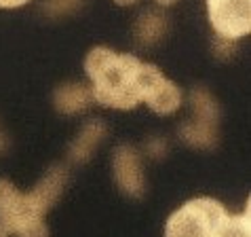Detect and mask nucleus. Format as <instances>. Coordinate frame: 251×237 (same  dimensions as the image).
<instances>
[{
    "label": "nucleus",
    "instance_id": "f257e3e1",
    "mask_svg": "<svg viewBox=\"0 0 251 237\" xmlns=\"http://www.w3.org/2000/svg\"><path fill=\"white\" fill-rule=\"evenodd\" d=\"M139 59L131 53H116L95 47L85 58V72L93 81L91 97L106 108L131 110L139 104L135 91V70Z\"/></svg>",
    "mask_w": 251,
    "mask_h": 237
},
{
    "label": "nucleus",
    "instance_id": "f03ea898",
    "mask_svg": "<svg viewBox=\"0 0 251 237\" xmlns=\"http://www.w3.org/2000/svg\"><path fill=\"white\" fill-rule=\"evenodd\" d=\"M226 214V207L211 197L190 199L169 216L165 237H211Z\"/></svg>",
    "mask_w": 251,
    "mask_h": 237
},
{
    "label": "nucleus",
    "instance_id": "7ed1b4c3",
    "mask_svg": "<svg viewBox=\"0 0 251 237\" xmlns=\"http://www.w3.org/2000/svg\"><path fill=\"white\" fill-rule=\"evenodd\" d=\"M209 22L224 40H239L251 30V0H207Z\"/></svg>",
    "mask_w": 251,
    "mask_h": 237
},
{
    "label": "nucleus",
    "instance_id": "20e7f679",
    "mask_svg": "<svg viewBox=\"0 0 251 237\" xmlns=\"http://www.w3.org/2000/svg\"><path fill=\"white\" fill-rule=\"evenodd\" d=\"M112 167H114V178H116L118 189L131 195V197H142L146 191V176H144L142 159H139L133 146H127V144L118 146L114 150Z\"/></svg>",
    "mask_w": 251,
    "mask_h": 237
},
{
    "label": "nucleus",
    "instance_id": "39448f33",
    "mask_svg": "<svg viewBox=\"0 0 251 237\" xmlns=\"http://www.w3.org/2000/svg\"><path fill=\"white\" fill-rule=\"evenodd\" d=\"M64 186H66V170L59 165H55L47 172V176L25 195H27V199H30V204L34 206V210H36L40 216H45L53 207L55 201L61 197Z\"/></svg>",
    "mask_w": 251,
    "mask_h": 237
},
{
    "label": "nucleus",
    "instance_id": "423d86ee",
    "mask_svg": "<svg viewBox=\"0 0 251 237\" xmlns=\"http://www.w3.org/2000/svg\"><path fill=\"white\" fill-rule=\"evenodd\" d=\"M144 102L148 104L150 110H154L156 115H173L182 106V91H179V87L173 81L163 76L148 91V95L144 97Z\"/></svg>",
    "mask_w": 251,
    "mask_h": 237
},
{
    "label": "nucleus",
    "instance_id": "0eeeda50",
    "mask_svg": "<svg viewBox=\"0 0 251 237\" xmlns=\"http://www.w3.org/2000/svg\"><path fill=\"white\" fill-rule=\"evenodd\" d=\"M91 102H93L91 89L85 87L82 83H66V85H59L53 95V104L61 115L82 113Z\"/></svg>",
    "mask_w": 251,
    "mask_h": 237
},
{
    "label": "nucleus",
    "instance_id": "6e6552de",
    "mask_svg": "<svg viewBox=\"0 0 251 237\" xmlns=\"http://www.w3.org/2000/svg\"><path fill=\"white\" fill-rule=\"evenodd\" d=\"M103 134H106V125L101 121H89L82 131L78 134V138L74 140L72 148H70V157L74 161H87L91 157V152L95 150V146L101 142Z\"/></svg>",
    "mask_w": 251,
    "mask_h": 237
},
{
    "label": "nucleus",
    "instance_id": "1a4fd4ad",
    "mask_svg": "<svg viewBox=\"0 0 251 237\" xmlns=\"http://www.w3.org/2000/svg\"><path fill=\"white\" fill-rule=\"evenodd\" d=\"M215 125L218 121H205V118H197L194 117L192 121H188L182 129H179V134L182 138L192 144V146H199V148H207V146H213L215 140H218V131H215Z\"/></svg>",
    "mask_w": 251,
    "mask_h": 237
},
{
    "label": "nucleus",
    "instance_id": "9d476101",
    "mask_svg": "<svg viewBox=\"0 0 251 237\" xmlns=\"http://www.w3.org/2000/svg\"><path fill=\"white\" fill-rule=\"evenodd\" d=\"M165 30H167L165 17L158 15V13H152V11L142 13V17H139V22L135 26V34L142 45H152V43H156V40H160Z\"/></svg>",
    "mask_w": 251,
    "mask_h": 237
},
{
    "label": "nucleus",
    "instance_id": "9b49d317",
    "mask_svg": "<svg viewBox=\"0 0 251 237\" xmlns=\"http://www.w3.org/2000/svg\"><path fill=\"white\" fill-rule=\"evenodd\" d=\"M211 237H251V229H249V207L245 214L239 216H230L226 214V218L215 227V231Z\"/></svg>",
    "mask_w": 251,
    "mask_h": 237
},
{
    "label": "nucleus",
    "instance_id": "f8f14e48",
    "mask_svg": "<svg viewBox=\"0 0 251 237\" xmlns=\"http://www.w3.org/2000/svg\"><path fill=\"white\" fill-rule=\"evenodd\" d=\"M82 0H47L45 4V11L49 15H64V13H70L74 11L76 6H80Z\"/></svg>",
    "mask_w": 251,
    "mask_h": 237
},
{
    "label": "nucleus",
    "instance_id": "ddd939ff",
    "mask_svg": "<svg viewBox=\"0 0 251 237\" xmlns=\"http://www.w3.org/2000/svg\"><path fill=\"white\" fill-rule=\"evenodd\" d=\"M17 237H49V227L43 218H36L32 222H27L22 231L17 233Z\"/></svg>",
    "mask_w": 251,
    "mask_h": 237
},
{
    "label": "nucleus",
    "instance_id": "4468645a",
    "mask_svg": "<svg viewBox=\"0 0 251 237\" xmlns=\"http://www.w3.org/2000/svg\"><path fill=\"white\" fill-rule=\"evenodd\" d=\"M15 193H17V189L9 182V180L0 178V207H2L4 204H9V201L13 199V195H15Z\"/></svg>",
    "mask_w": 251,
    "mask_h": 237
},
{
    "label": "nucleus",
    "instance_id": "2eb2a0df",
    "mask_svg": "<svg viewBox=\"0 0 251 237\" xmlns=\"http://www.w3.org/2000/svg\"><path fill=\"white\" fill-rule=\"evenodd\" d=\"M25 2H30V0H0V9H17Z\"/></svg>",
    "mask_w": 251,
    "mask_h": 237
},
{
    "label": "nucleus",
    "instance_id": "dca6fc26",
    "mask_svg": "<svg viewBox=\"0 0 251 237\" xmlns=\"http://www.w3.org/2000/svg\"><path fill=\"white\" fill-rule=\"evenodd\" d=\"M116 4H121V6H129V4H135L137 0H114Z\"/></svg>",
    "mask_w": 251,
    "mask_h": 237
},
{
    "label": "nucleus",
    "instance_id": "f3484780",
    "mask_svg": "<svg viewBox=\"0 0 251 237\" xmlns=\"http://www.w3.org/2000/svg\"><path fill=\"white\" fill-rule=\"evenodd\" d=\"M158 4H163V6H169V4H173V2H177V0H156Z\"/></svg>",
    "mask_w": 251,
    "mask_h": 237
},
{
    "label": "nucleus",
    "instance_id": "a211bd4d",
    "mask_svg": "<svg viewBox=\"0 0 251 237\" xmlns=\"http://www.w3.org/2000/svg\"><path fill=\"white\" fill-rule=\"evenodd\" d=\"M0 237H9V233H6L4 229H0Z\"/></svg>",
    "mask_w": 251,
    "mask_h": 237
},
{
    "label": "nucleus",
    "instance_id": "6ab92c4d",
    "mask_svg": "<svg viewBox=\"0 0 251 237\" xmlns=\"http://www.w3.org/2000/svg\"><path fill=\"white\" fill-rule=\"evenodd\" d=\"M0 142H2V136H0Z\"/></svg>",
    "mask_w": 251,
    "mask_h": 237
}]
</instances>
